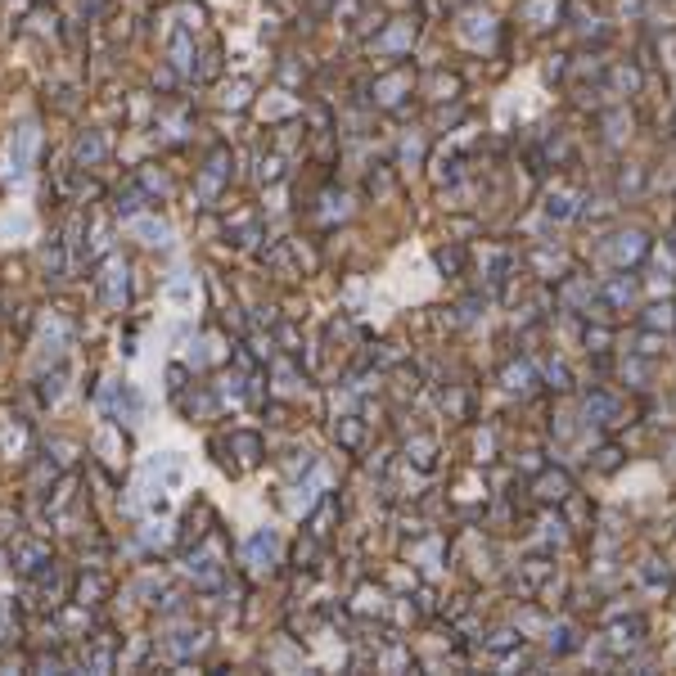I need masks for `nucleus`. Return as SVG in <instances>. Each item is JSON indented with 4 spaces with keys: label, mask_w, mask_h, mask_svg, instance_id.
Returning a JSON list of instances; mask_svg holds the SVG:
<instances>
[{
    "label": "nucleus",
    "mask_w": 676,
    "mask_h": 676,
    "mask_svg": "<svg viewBox=\"0 0 676 676\" xmlns=\"http://www.w3.org/2000/svg\"><path fill=\"white\" fill-rule=\"evenodd\" d=\"M32 149H36V127H23L18 140H14V171H28Z\"/></svg>",
    "instance_id": "1"
}]
</instances>
